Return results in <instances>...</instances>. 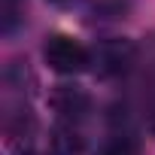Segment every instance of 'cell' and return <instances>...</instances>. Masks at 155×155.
<instances>
[{"mask_svg":"<svg viewBox=\"0 0 155 155\" xmlns=\"http://www.w3.org/2000/svg\"><path fill=\"white\" fill-rule=\"evenodd\" d=\"M49 3H55V6H70V3H79V0H49Z\"/></svg>","mask_w":155,"mask_h":155,"instance_id":"7","label":"cell"},{"mask_svg":"<svg viewBox=\"0 0 155 155\" xmlns=\"http://www.w3.org/2000/svg\"><path fill=\"white\" fill-rule=\"evenodd\" d=\"M134 58H137V49L131 40H104L97 49H91V67L104 79L128 73Z\"/></svg>","mask_w":155,"mask_h":155,"instance_id":"2","label":"cell"},{"mask_svg":"<svg viewBox=\"0 0 155 155\" xmlns=\"http://www.w3.org/2000/svg\"><path fill=\"white\" fill-rule=\"evenodd\" d=\"M25 155H40V152H25ZM49 155H52V152H49Z\"/></svg>","mask_w":155,"mask_h":155,"instance_id":"8","label":"cell"},{"mask_svg":"<svg viewBox=\"0 0 155 155\" xmlns=\"http://www.w3.org/2000/svg\"><path fill=\"white\" fill-rule=\"evenodd\" d=\"M52 107L58 113V122H70L79 125L85 119V113L91 110V97L79 88V85H58L52 91Z\"/></svg>","mask_w":155,"mask_h":155,"instance_id":"3","label":"cell"},{"mask_svg":"<svg viewBox=\"0 0 155 155\" xmlns=\"http://www.w3.org/2000/svg\"><path fill=\"white\" fill-rule=\"evenodd\" d=\"M97 155H140V143L131 137V134H110L101 146Z\"/></svg>","mask_w":155,"mask_h":155,"instance_id":"5","label":"cell"},{"mask_svg":"<svg viewBox=\"0 0 155 155\" xmlns=\"http://www.w3.org/2000/svg\"><path fill=\"white\" fill-rule=\"evenodd\" d=\"M43 58L61 76H76V73L91 67V49L82 46L70 34H52L46 40V46H43Z\"/></svg>","mask_w":155,"mask_h":155,"instance_id":"1","label":"cell"},{"mask_svg":"<svg viewBox=\"0 0 155 155\" xmlns=\"http://www.w3.org/2000/svg\"><path fill=\"white\" fill-rule=\"evenodd\" d=\"M85 149V137L79 131V125L70 122H55L52 125V155H82Z\"/></svg>","mask_w":155,"mask_h":155,"instance_id":"4","label":"cell"},{"mask_svg":"<svg viewBox=\"0 0 155 155\" xmlns=\"http://www.w3.org/2000/svg\"><path fill=\"white\" fill-rule=\"evenodd\" d=\"M21 18H25L21 0H0V31H3L6 37L21 25Z\"/></svg>","mask_w":155,"mask_h":155,"instance_id":"6","label":"cell"},{"mask_svg":"<svg viewBox=\"0 0 155 155\" xmlns=\"http://www.w3.org/2000/svg\"><path fill=\"white\" fill-rule=\"evenodd\" d=\"M152 131H155V119H152Z\"/></svg>","mask_w":155,"mask_h":155,"instance_id":"9","label":"cell"}]
</instances>
